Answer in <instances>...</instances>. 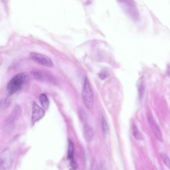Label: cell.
<instances>
[{"instance_id":"6da1fadb","label":"cell","mask_w":170,"mask_h":170,"mask_svg":"<svg viewBox=\"0 0 170 170\" xmlns=\"http://www.w3.org/2000/svg\"><path fill=\"white\" fill-rule=\"evenodd\" d=\"M121 8L131 19L135 21L140 19V15L135 2L133 0H117Z\"/></svg>"},{"instance_id":"7a4b0ae2","label":"cell","mask_w":170,"mask_h":170,"mask_svg":"<svg viewBox=\"0 0 170 170\" xmlns=\"http://www.w3.org/2000/svg\"><path fill=\"white\" fill-rule=\"evenodd\" d=\"M83 103L88 109L93 108L94 105V98L93 90L87 77L85 78L81 93Z\"/></svg>"},{"instance_id":"3957f363","label":"cell","mask_w":170,"mask_h":170,"mask_svg":"<svg viewBox=\"0 0 170 170\" xmlns=\"http://www.w3.org/2000/svg\"><path fill=\"white\" fill-rule=\"evenodd\" d=\"M25 80V76L23 74H17L10 80L7 86V90L9 95L15 94L20 89L23 84Z\"/></svg>"},{"instance_id":"277c9868","label":"cell","mask_w":170,"mask_h":170,"mask_svg":"<svg viewBox=\"0 0 170 170\" xmlns=\"http://www.w3.org/2000/svg\"><path fill=\"white\" fill-rule=\"evenodd\" d=\"M30 57L34 61L44 66L53 68L54 65L50 58L44 55L37 52H32Z\"/></svg>"},{"instance_id":"5b68a950","label":"cell","mask_w":170,"mask_h":170,"mask_svg":"<svg viewBox=\"0 0 170 170\" xmlns=\"http://www.w3.org/2000/svg\"><path fill=\"white\" fill-rule=\"evenodd\" d=\"M12 162V152L8 148H6L2 152L0 156V168L3 169L9 168Z\"/></svg>"},{"instance_id":"8992f818","label":"cell","mask_w":170,"mask_h":170,"mask_svg":"<svg viewBox=\"0 0 170 170\" xmlns=\"http://www.w3.org/2000/svg\"><path fill=\"white\" fill-rule=\"evenodd\" d=\"M45 114L43 109L40 107L35 102L32 104V112L31 118V125H34L36 122L43 118Z\"/></svg>"},{"instance_id":"52a82bcc","label":"cell","mask_w":170,"mask_h":170,"mask_svg":"<svg viewBox=\"0 0 170 170\" xmlns=\"http://www.w3.org/2000/svg\"><path fill=\"white\" fill-rule=\"evenodd\" d=\"M22 113V109L19 105H16L13 109L8 120L6 122V125L12 126L16 120L19 117Z\"/></svg>"},{"instance_id":"ba28073f","label":"cell","mask_w":170,"mask_h":170,"mask_svg":"<svg viewBox=\"0 0 170 170\" xmlns=\"http://www.w3.org/2000/svg\"><path fill=\"white\" fill-rule=\"evenodd\" d=\"M74 152V147L73 143L71 140H69L68 158L70 161V165L71 167L74 169H76L77 166L73 158Z\"/></svg>"},{"instance_id":"9c48e42d","label":"cell","mask_w":170,"mask_h":170,"mask_svg":"<svg viewBox=\"0 0 170 170\" xmlns=\"http://www.w3.org/2000/svg\"><path fill=\"white\" fill-rule=\"evenodd\" d=\"M148 117L149 121L156 137L158 140L162 142V134L159 127L155 123L153 117L151 116H149Z\"/></svg>"},{"instance_id":"30bf717a","label":"cell","mask_w":170,"mask_h":170,"mask_svg":"<svg viewBox=\"0 0 170 170\" xmlns=\"http://www.w3.org/2000/svg\"><path fill=\"white\" fill-rule=\"evenodd\" d=\"M94 131L93 128L90 126L86 125L84 128V135L85 139L87 141H91L94 136Z\"/></svg>"},{"instance_id":"8fae6325","label":"cell","mask_w":170,"mask_h":170,"mask_svg":"<svg viewBox=\"0 0 170 170\" xmlns=\"http://www.w3.org/2000/svg\"><path fill=\"white\" fill-rule=\"evenodd\" d=\"M39 100L42 107L45 110H47L49 107V102L46 95L44 94H41L39 97Z\"/></svg>"},{"instance_id":"7c38bea8","label":"cell","mask_w":170,"mask_h":170,"mask_svg":"<svg viewBox=\"0 0 170 170\" xmlns=\"http://www.w3.org/2000/svg\"><path fill=\"white\" fill-rule=\"evenodd\" d=\"M138 88L139 98L141 99H142L144 95L145 90L144 83L142 79L140 80L138 84Z\"/></svg>"},{"instance_id":"4fadbf2b","label":"cell","mask_w":170,"mask_h":170,"mask_svg":"<svg viewBox=\"0 0 170 170\" xmlns=\"http://www.w3.org/2000/svg\"><path fill=\"white\" fill-rule=\"evenodd\" d=\"M133 131L134 136L136 139L138 140H140L143 139L142 136L141 135L135 125H133Z\"/></svg>"},{"instance_id":"5bb4252c","label":"cell","mask_w":170,"mask_h":170,"mask_svg":"<svg viewBox=\"0 0 170 170\" xmlns=\"http://www.w3.org/2000/svg\"><path fill=\"white\" fill-rule=\"evenodd\" d=\"M102 127L104 133L105 134H107L108 132V127L107 121L104 117L102 119Z\"/></svg>"},{"instance_id":"9a60e30c","label":"cell","mask_w":170,"mask_h":170,"mask_svg":"<svg viewBox=\"0 0 170 170\" xmlns=\"http://www.w3.org/2000/svg\"><path fill=\"white\" fill-rule=\"evenodd\" d=\"M161 157L164 163L167 167L170 169V159L168 156L165 154H162Z\"/></svg>"},{"instance_id":"2e32d148","label":"cell","mask_w":170,"mask_h":170,"mask_svg":"<svg viewBox=\"0 0 170 170\" xmlns=\"http://www.w3.org/2000/svg\"><path fill=\"white\" fill-rule=\"evenodd\" d=\"M108 74L105 70H103L99 73L98 76L102 80H104L108 77Z\"/></svg>"},{"instance_id":"e0dca14e","label":"cell","mask_w":170,"mask_h":170,"mask_svg":"<svg viewBox=\"0 0 170 170\" xmlns=\"http://www.w3.org/2000/svg\"><path fill=\"white\" fill-rule=\"evenodd\" d=\"M80 112V115L81 119L83 120V121H86L87 119V116L86 112L83 110H81Z\"/></svg>"},{"instance_id":"ac0fdd59","label":"cell","mask_w":170,"mask_h":170,"mask_svg":"<svg viewBox=\"0 0 170 170\" xmlns=\"http://www.w3.org/2000/svg\"><path fill=\"white\" fill-rule=\"evenodd\" d=\"M167 73L168 75H170V66H168V68L167 72Z\"/></svg>"}]
</instances>
